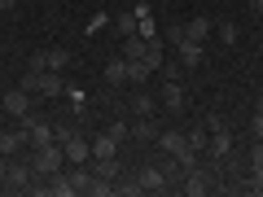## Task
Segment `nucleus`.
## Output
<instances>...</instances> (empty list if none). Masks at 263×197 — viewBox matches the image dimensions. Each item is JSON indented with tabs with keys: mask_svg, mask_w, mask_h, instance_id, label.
Returning a JSON list of instances; mask_svg holds the SVG:
<instances>
[{
	"mask_svg": "<svg viewBox=\"0 0 263 197\" xmlns=\"http://www.w3.org/2000/svg\"><path fill=\"white\" fill-rule=\"evenodd\" d=\"M22 88L31 96H40V101H53V96L66 92V79H62V70H27L22 75Z\"/></svg>",
	"mask_w": 263,
	"mask_h": 197,
	"instance_id": "nucleus-1",
	"label": "nucleus"
},
{
	"mask_svg": "<svg viewBox=\"0 0 263 197\" xmlns=\"http://www.w3.org/2000/svg\"><path fill=\"white\" fill-rule=\"evenodd\" d=\"M62 162H66V149H62V141H53V145H44V149H31V171L35 175H57L62 171Z\"/></svg>",
	"mask_w": 263,
	"mask_h": 197,
	"instance_id": "nucleus-2",
	"label": "nucleus"
},
{
	"mask_svg": "<svg viewBox=\"0 0 263 197\" xmlns=\"http://www.w3.org/2000/svg\"><path fill=\"white\" fill-rule=\"evenodd\" d=\"M211 188H215V180H211V171H202V167L184 171V180H180V193H189V197H206Z\"/></svg>",
	"mask_w": 263,
	"mask_h": 197,
	"instance_id": "nucleus-3",
	"label": "nucleus"
},
{
	"mask_svg": "<svg viewBox=\"0 0 263 197\" xmlns=\"http://www.w3.org/2000/svg\"><path fill=\"white\" fill-rule=\"evenodd\" d=\"M132 180H136V188H141V193H162V188H167V175H162L158 162H154V167H141Z\"/></svg>",
	"mask_w": 263,
	"mask_h": 197,
	"instance_id": "nucleus-4",
	"label": "nucleus"
},
{
	"mask_svg": "<svg viewBox=\"0 0 263 197\" xmlns=\"http://www.w3.org/2000/svg\"><path fill=\"white\" fill-rule=\"evenodd\" d=\"M31 101H35V96L27 92V88H9V92H5V114H13V119H22V114H31Z\"/></svg>",
	"mask_w": 263,
	"mask_h": 197,
	"instance_id": "nucleus-5",
	"label": "nucleus"
},
{
	"mask_svg": "<svg viewBox=\"0 0 263 197\" xmlns=\"http://www.w3.org/2000/svg\"><path fill=\"white\" fill-rule=\"evenodd\" d=\"M62 149H66V162H70V167H75V162H92V141H84V136H66Z\"/></svg>",
	"mask_w": 263,
	"mask_h": 197,
	"instance_id": "nucleus-6",
	"label": "nucleus"
},
{
	"mask_svg": "<svg viewBox=\"0 0 263 197\" xmlns=\"http://www.w3.org/2000/svg\"><path fill=\"white\" fill-rule=\"evenodd\" d=\"M0 180H5L9 188H27L31 180H35V171H31V162H27V167H22V162H5V171H0Z\"/></svg>",
	"mask_w": 263,
	"mask_h": 197,
	"instance_id": "nucleus-7",
	"label": "nucleus"
},
{
	"mask_svg": "<svg viewBox=\"0 0 263 197\" xmlns=\"http://www.w3.org/2000/svg\"><path fill=\"white\" fill-rule=\"evenodd\" d=\"M154 145H158L162 153H171V158L189 153V141H184V131H158V141H154ZM193 153H197V149H193Z\"/></svg>",
	"mask_w": 263,
	"mask_h": 197,
	"instance_id": "nucleus-8",
	"label": "nucleus"
},
{
	"mask_svg": "<svg viewBox=\"0 0 263 197\" xmlns=\"http://www.w3.org/2000/svg\"><path fill=\"white\" fill-rule=\"evenodd\" d=\"M184 101H189V96H184V84H162L158 105H162L167 114H180V110H184Z\"/></svg>",
	"mask_w": 263,
	"mask_h": 197,
	"instance_id": "nucleus-9",
	"label": "nucleus"
},
{
	"mask_svg": "<svg viewBox=\"0 0 263 197\" xmlns=\"http://www.w3.org/2000/svg\"><path fill=\"white\" fill-rule=\"evenodd\" d=\"M66 180H70V188L75 193H92V162H75V171H66Z\"/></svg>",
	"mask_w": 263,
	"mask_h": 197,
	"instance_id": "nucleus-10",
	"label": "nucleus"
},
{
	"mask_svg": "<svg viewBox=\"0 0 263 197\" xmlns=\"http://www.w3.org/2000/svg\"><path fill=\"white\" fill-rule=\"evenodd\" d=\"M206 153H211L215 162H224L228 153H233V136H228V127H224V131H211V141H206Z\"/></svg>",
	"mask_w": 263,
	"mask_h": 197,
	"instance_id": "nucleus-11",
	"label": "nucleus"
},
{
	"mask_svg": "<svg viewBox=\"0 0 263 197\" xmlns=\"http://www.w3.org/2000/svg\"><path fill=\"white\" fill-rule=\"evenodd\" d=\"M158 75H162V84H184V62L180 57H162V66H158Z\"/></svg>",
	"mask_w": 263,
	"mask_h": 197,
	"instance_id": "nucleus-12",
	"label": "nucleus"
},
{
	"mask_svg": "<svg viewBox=\"0 0 263 197\" xmlns=\"http://www.w3.org/2000/svg\"><path fill=\"white\" fill-rule=\"evenodd\" d=\"M154 75H158V70H154L145 57H132V62H127V79H132V84H145V79H154Z\"/></svg>",
	"mask_w": 263,
	"mask_h": 197,
	"instance_id": "nucleus-13",
	"label": "nucleus"
},
{
	"mask_svg": "<svg viewBox=\"0 0 263 197\" xmlns=\"http://www.w3.org/2000/svg\"><path fill=\"white\" fill-rule=\"evenodd\" d=\"M132 141H141V145H154V141H158L154 119H136V123H132Z\"/></svg>",
	"mask_w": 263,
	"mask_h": 197,
	"instance_id": "nucleus-14",
	"label": "nucleus"
},
{
	"mask_svg": "<svg viewBox=\"0 0 263 197\" xmlns=\"http://www.w3.org/2000/svg\"><path fill=\"white\" fill-rule=\"evenodd\" d=\"M114 35H119V40L136 35V9H123V13H114Z\"/></svg>",
	"mask_w": 263,
	"mask_h": 197,
	"instance_id": "nucleus-15",
	"label": "nucleus"
},
{
	"mask_svg": "<svg viewBox=\"0 0 263 197\" xmlns=\"http://www.w3.org/2000/svg\"><path fill=\"white\" fill-rule=\"evenodd\" d=\"M92 158H119V141H114L110 131H101L92 141Z\"/></svg>",
	"mask_w": 263,
	"mask_h": 197,
	"instance_id": "nucleus-16",
	"label": "nucleus"
},
{
	"mask_svg": "<svg viewBox=\"0 0 263 197\" xmlns=\"http://www.w3.org/2000/svg\"><path fill=\"white\" fill-rule=\"evenodd\" d=\"M176 57L184 62V70H193V66H202V44H193V40H184V44L176 48Z\"/></svg>",
	"mask_w": 263,
	"mask_h": 197,
	"instance_id": "nucleus-17",
	"label": "nucleus"
},
{
	"mask_svg": "<svg viewBox=\"0 0 263 197\" xmlns=\"http://www.w3.org/2000/svg\"><path fill=\"white\" fill-rule=\"evenodd\" d=\"M22 145H27V136H22V131H0V158H13Z\"/></svg>",
	"mask_w": 263,
	"mask_h": 197,
	"instance_id": "nucleus-18",
	"label": "nucleus"
},
{
	"mask_svg": "<svg viewBox=\"0 0 263 197\" xmlns=\"http://www.w3.org/2000/svg\"><path fill=\"white\" fill-rule=\"evenodd\" d=\"M92 175H101V180H119V158H92Z\"/></svg>",
	"mask_w": 263,
	"mask_h": 197,
	"instance_id": "nucleus-19",
	"label": "nucleus"
},
{
	"mask_svg": "<svg viewBox=\"0 0 263 197\" xmlns=\"http://www.w3.org/2000/svg\"><path fill=\"white\" fill-rule=\"evenodd\" d=\"M154 110H158V101H154V96H145V92L132 96V114H136V119H154Z\"/></svg>",
	"mask_w": 263,
	"mask_h": 197,
	"instance_id": "nucleus-20",
	"label": "nucleus"
},
{
	"mask_svg": "<svg viewBox=\"0 0 263 197\" xmlns=\"http://www.w3.org/2000/svg\"><path fill=\"white\" fill-rule=\"evenodd\" d=\"M184 31H189V40H193V44H206L211 22H206V18H193V22H184Z\"/></svg>",
	"mask_w": 263,
	"mask_h": 197,
	"instance_id": "nucleus-21",
	"label": "nucleus"
},
{
	"mask_svg": "<svg viewBox=\"0 0 263 197\" xmlns=\"http://www.w3.org/2000/svg\"><path fill=\"white\" fill-rule=\"evenodd\" d=\"M105 84H127V62H123V57H114V62L105 66Z\"/></svg>",
	"mask_w": 263,
	"mask_h": 197,
	"instance_id": "nucleus-22",
	"label": "nucleus"
},
{
	"mask_svg": "<svg viewBox=\"0 0 263 197\" xmlns=\"http://www.w3.org/2000/svg\"><path fill=\"white\" fill-rule=\"evenodd\" d=\"M184 40H189L184 22H171V27H167V35H162V44H167V48H180V44H184Z\"/></svg>",
	"mask_w": 263,
	"mask_h": 197,
	"instance_id": "nucleus-23",
	"label": "nucleus"
},
{
	"mask_svg": "<svg viewBox=\"0 0 263 197\" xmlns=\"http://www.w3.org/2000/svg\"><path fill=\"white\" fill-rule=\"evenodd\" d=\"M44 57H48V70H66L70 66V53L66 48H44Z\"/></svg>",
	"mask_w": 263,
	"mask_h": 197,
	"instance_id": "nucleus-24",
	"label": "nucleus"
},
{
	"mask_svg": "<svg viewBox=\"0 0 263 197\" xmlns=\"http://www.w3.org/2000/svg\"><path fill=\"white\" fill-rule=\"evenodd\" d=\"M184 141H189V149H197V153H206V141H211V131H206V127H197V131H189Z\"/></svg>",
	"mask_w": 263,
	"mask_h": 197,
	"instance_id": "nucleus-25",
	"label": "nucleus"
},
{
	"mask_svg": "<svg viewBox=\"0 0 263 197\" xmlns=\"http://www.w3.org/2000/svg\"><path fill=\"white\" fill-rule=\"evenodd\" d=\"M250 175H263V141H254L250 149Z\"/></svg>",
	"mask_w": 263,
	"mask_h": 197,
	"instance_id": "nucleus-26",
	"label": "nucleus"
},
{
	"mask_svg": "<svg viewBox=\"0 0 263 197\" xmlns=\"http://www.w3.org/2000/svg\"><path fill=\"white\" fill-rule=\"evenodd\" d=\"M215 35L224 40V44H237V22H219V27H215Z\"/></svg>",
	"mask_w": 263,
	"mask_h": 197,
	"instance_id": "nucleus-27",
	"label": "nucleus"
},
{
	"mask_svg": "<svg viewBox=\"0 0 263 197\" xmlns=\"http://www.w3.org/2000/svg\"><path fill=\"white\" fill-rule=\"evenodd\" d=\"M110 136H114V141H127V136H132V123H110Z\"/></svg>",
	"mask_w": 263,
	"mask_h": 197,
	"instance_id": "nucleus-28",
	"label": "nucleus"
},
{
	"mask_svg": "<svg viewBox=\"0 0 263 197\" xmlns=\"http://www.w3.org/2000/svg\"><path fill=\"white\" fill-rule=\"evenodd\" d=\"M202 127L206 131H224V119H219V114H202Z\"/></svg>",
	"mask_w": 263,
	"mask_h": 197,
	"instance_id": "nucleus-29",
	"label": "nucleus"
},
{
	"mask_svg": "<svg viewBox=\"0 0 263 197\" xmlns=\"http://www.w3.org/2000/svg\"><path fill=\"white\" fill-rule=\"evenodd\" d=\"M250 131H254V141H263V110H254V119H250Z\"/></svg>",
	"mask_w": 263,
	"mask_h": 197,
	"instance_id": "nucleus-30",
	"label": "nucleus"
},
{
	"mask_svg": "<svg viewBox=\"0 0 263 197\" xmlns=\"http://www.w3.org/2000/svg\"><path fill=\"white\" fill-rule=\"evenodd\" d=\"M13 9V0H0V13H9Z\"/></svg>",
	"mask_w": 263,
	"mask_h": 197,
	"instance_id": "nucleus-31",
	"label": "nucleus"
},
{
	"mask_svg": "<svg viewBox=\"0 0 263 197\" xmlns=\"http://www.w3.org/2000/svg\"><path fill=\"white\" fill-rule=\"evenodd\" d=\"M0 131H5V114H0Z\"/></svg>",
	"mask_w": 263,
	"mask_h": 197,
	"instance_id": "nucleus-32",
	"label": "nucleus"
},
{
	"mask_svg": "<svg viewBox=\"0 0 263 197\" xmlns=\"http://www.w3.org/2000/svg\"><path fill=\"white\" fill-rule=\"evenodd\" d=\"M254 110H263V96H259V105H254Z\"/></svg>",
	"mask_w": 263,
	"mask_h": 197,
	"instance_id": "nucleus-33",
	"label": "nucleus"
},
{
	"mask_svg": "<svg viewBox=\"0 0 263 197\" xmlns=\"http://www.w3.org/2000/svg\"><path fill=\"white\" fill-rule=\"evenodd\" d=\"M250 5H254V0H250Z\"/></svg>",
	"mask_w": 263,
	"mask_h": 197,
	"instance_id": "nucleus-34",
	"label": "nucleus"
}]
</instances>
